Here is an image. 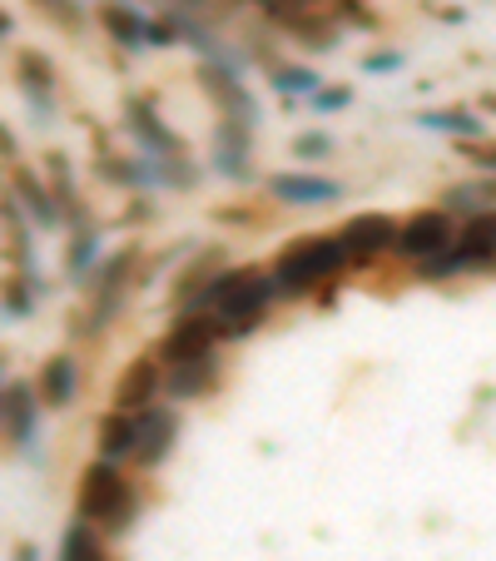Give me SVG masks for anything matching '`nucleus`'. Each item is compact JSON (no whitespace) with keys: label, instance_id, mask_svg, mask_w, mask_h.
<instances>
[{"label":"nucleus","instance_id":"nucleus-29","mask_svg":"<svg viewBox=\"0 0 496 561\" xmlns=\"http://www.w3.org/2000/svg\"><path fill=\"white\" fill-rule=\"evenodd\" d=\"M293 154L298 159H323V154H333V139L318 135V129H313V135H298L293 139Z\"/></svg>","mask_w":496,"mask_h":561},{"label":"nucleus","instance_id":"nucleus-30","mask_svg":"<svg viewBox=\"0 0 496 561\" xmlns=\"http://www.w3.org/2000/svg\"><path fill=\"white\" fill-rule=\"evenodd\" d=\"M338 15H343V21H348V25H362V31H372V25H378V15H372V11H362L358 0H338Z\"/></svg>","mask_w":496,"mask_h":561},{"label":"nucleus","instance_id":"nucleus-6","mask_svg":"<svg viewBox=\"0 0 496 561\" xmlns=\"http://www.w3.org/2000/svg\"><path fill=\"white\" fill-rule=\"evenodd\" d=\"M452 239H457L452 214L447 209H423V214H412V219L397 229V254L412 259V264H432V259H442L447 249H452Z\"/></svg>","mask_w":496,"mask_h":561},{"label":"nucleus","instance_id":"nucleus-2","mask_svg":"<svg viewBox=\"0 0 496 561\" xmlns=\"http://www.w3.org/2000/svg\"><path fill=\"white\" fill-rule=\"evenodd\" d=\"M135 512H139V492H135V482L119 472V462H105V457H100V462H90L85 472H80L74 517L95 522L105 537H119V531H129Z\"/></svg>","mask_w":496,"mask_h":561},{"label":"nucleus","instance_id":"nucleus-5","mask_svg":"<svg viewBox=\"0 0 496 561\" xmlns=\"http://www.w3.org/2000/svg\"><path fill=\"white\" fill-rule=\"evenodd\" d=\"M219 339H223L219 318L189 308V313L174 318L170 339L159 343V363H164V368H180V363H194V358H214V343H219Z\"/></svg>","mask_w":496,"mask_h":561},{"label":"nucleus","instance_id":"nucleus-38","mask_svg":"<svg viewBox=\"0 0 496 561\" xmlns=\"http://www.w3.org/2000/svg\"><path fill=\"white\" fill-rule=\"evenodd\" d=\"M0 403H5V392H0Z\"/></svg>","mask_w":496,"mask_h":561},{"label":"nucleus","instance_id":"nucleus-28","mask_svg":"<svg viewBox=\"0 0 496 561\" xmlns=\"http://www.w3.org/2000/svg\"><path fill=\"white\" fill-rule=\"evenodd\" d=\"M353 105V90L348 85H323L313 95V110L318 115H338V110H348Z\"/></svg>","mask_w":496,"mask_h":561},{"label":"nucleus","instance_id":"nucleus-34","mask_svg":"<svg viewBox=\"0 0 496 561\" xmlns=\"http://www.w3.org/2000/svg\"><path fill=\"white\" fill-rule=\"evenodd\" d=\"M15 561H41V551H35L31 541H21V547H15Z\"/></svg>","mask_w":496,"mask_h":561},{"label":"nucleus","instance_id":"nucleus-14","mask_svg":"<svg viewBox=\"0 0 496 561\" xmlns=\"http://www.w3.org/2000/svg\"><path fill=\"white\" fill-rule=\"evenodd\" d=\"M35 417H41L35 388L31 382H11V388H5V403H0V427L11 433V443L21 447L25 457H35Z\"/></svg>","mask_w":496,"mask_h":561},{"label":"nucleus","instance_id":"nucleus-3","mask_svg":"<svg viewBox=\"0 0 496 561\" xmlns=\"http://www.w3.org/2000/svg\"><path fill=\"white\" fill-rule=\"evenodd\" d=\"M343 264H348V249H343L338 233H313V239H298V244H288L284 254H278L274 288L284 298H303V294H313L318 284H327Z\"/></svg>","mask_w":496,"mask_h":561},{"label":"nucleus","instance_id":"nucleus-1","mask_svg":"<svg viewBox=\"0 0 496 561\" xmlns=\"http://www.w3.org/2000/svg\"><path fill=\"white\" fill-rule=\"evenodd\" d=\"M274 274H258V268H223L214 274V284L199 288V304L214 308L223 323V339H243V333L258 329L264 308L274 304Z\"/></svg>","mask_w":496,"mask_h":561},{"label":"nucleus","instance_id":"nucleus-20","mask_svg":"<svg viewBox=\"0 0 496 561\" xmlns=\"http://www.w3.org/2000/svg\"><path fill=\"white\" fill-rule=\"evenodd\" d=\"M74 392H80V363H74L70 353H55V358L45 363V373H41L45 408H70Z\"/></svg>","mask_w":496,"mask_h":561},{"label":"nucleus","instance_id":"nucleus-10","mask_svg":"<svg viewBox=\"0 0 496 561\" xmlns=\"http://www.w3.org/2000/svg\"><path fill=\"white\" fill-rule=\"evenodd\" d=\"M199 85L209 90V100H219L223 119H239V125H249V129L258 125V105H254V95L243 90V80H239L233 70H219V65H204V70H199Z\"/></svg>","mask_w":496,"mask_h":561},{"label":"nucleus","instance_id":"nucleus-25","mask_svg":"<svg viewBox=\"0 0 496 561\" xmlns=\"http://www.w3.org/2000/svg\"><path fill=\"white\" fill-rule=\"evenodd\" d=\"M95 254H100V233L80 229L70 239V254H65V278H70V284H85L90 268H95Z\"/></svg>","mask_w":496,"mask_h":561},{"label":"nucleus","instance_id":"nucleus-17","mask_svg":"<svg viewBox=\"0 0 496 561\" xmlns=\"http://www.w3.org/2000/svg\"><path fill=\"white\" fill-rule=\"evenodd\" d=\"M100 457L105 462H129L139 457V413H115L109 408L100 417Z\"/></svg>","mask_w":496,"mask_h":561},{"label":"nucleus","instance_id":"nucleus-15","mask_svg":"<svg viewBox=\"0 0 496 561\" xmlns=\"http://www.w3.org/2000/svg\"><path fill=\"white\" fill-rule=\"evenodd\" d=\"M268 194H274L278 204H293V209H313V204H338L343 184L323 180V174H274Z\"/></svg>","mask_w":496,"mask_h":561},{"label":"nucleus","instance_id":"nucleus-36","mask_svg":"<svg viewBox=\"0 0 496 561\" xmlns=\"http://www.w3.org/2000/svg\"><path fill=\"white\" fill-rule=\"evenodd\" d=\"M5 35H11V15L0 11V41H5Z\"/></svg>","mask_w":496,"mask_h":561},{"label":"nucleus","instance_id":"nucleus-27","mask_svg":"<svg viewBox=\"0 0 496 561\" xmlns=\"http://www.w3.org/2000/svg\"><path fill=\"white\" fill-rule=\"evenodd\" d=\"M274 85L284 90V95H318L323 80H318L313 70H303V65H274Z\"/></svg>","mask_w":496,"mask_h":561},{"label":"nucleus","instance_id":"nucleus-24","mask_svg":"<svg viewBox=\"0 0 496 561\" xmlns=\"http://www.w3.org/2000/svg\"><path fill=\"white\" fill-rule=\"evenodd\" d=\"M496 204V184H486V180H472V184H452L447 190V214H486Z\"/></svg>","mask_w":496,"mask_h":561},{"label":"nucleus","instance_id":"nucleus-16","mask_svg":"<svg viewBox=\"0 0 496 561\" xmlns=\"http://www.w3.org/2000/svg\"><path fill=\"white\" fill-rule=\"evenodd\" d=\"M174 437H180V417L170 408H145L139 413V462L159 467L174 453Z\"/></svg>","mask_w":496,"mask_h":561},{"label":"nucleus","instance_id":"nucleus-32","mask_svg":"<svg viewBox=\"0 0 496 561\" xmlns=\"http://www.w3.org/2000/svg\"><path fill=\"white\" fill-rule=\"evenodd\" d=\"M362 70H368V75H388V70H402V50H382V55H368V60H362Z\"/></svg>","mask_w":496,"mask_h":561},{"label":"nucleus","instance_id":"nucleus-11","mask_svg":"<svg viewBox=\"0 0 496 561\" xmlns=\"http://www.w3.org/2000/svg\"><path fill=\"white\" fill-rule=\"evenodd\" d=\"M249 135L254 129L239 125V119H223L219 125V135H214V164H219L223 180H239V184L254 180V145H249Z\"/></svg>","mask_w":496,"mask_h":561},{"label":"nucleus","instance_id":"nucleus-23","mask_svg":"<svg viewBox=\"0 0 496 561\" xmlns=\"http://www.w3.org/2000/svg\"><path fill=\"white\" fill-rule=\"evenodd\" d=\"M417 125L432 129V135L482 139V115H472V110H427V115H417Z\"/></svg>","mask_w":496,"mask_h":561},{"label":"nucleus","instance_id":"nucleus-12","mask_svg":"<svg viewBox=\"0 0 496 561\" xmlns=\"http://www.w3.org/2000/svg\"><path fill=\"white\" fill-rule=\"evenodd\" d=\"M125 119H129V135H135L154 159H184L180 135H174V129L159 119V110L149 105V100H129V105H125Z\"/></svg>","mask_w":496,"mask_h":561},{"label":"nucleus","instance_id":"nucleus-9","mask_svg":"<svg viewBox=\"0 0 496 561\" xmlns=\"http://www.w3.org/2000/svg\"><path fill=\"white\" fill-rule=\"evenodd\" d=\"M15 80H21V95L31 105L35 125H50L55 119V65L41 50H21L15 55Z\"/></svg>","mask_w":496,"mask_h":561},{"label":"nucleus","instance_id":"nucleus-35","mask_svg":"<svg viewBox=\"0 0 496 561\" xmlns=\"http://www.w3.org/2000/svg\"><path fill=\"white\" fill-rule=\"evenodd\" d=\"M0 154L15 159V139H11V129H0Z\"/></svg>","mask_w":496,"mask_h":561},{"label":"nucleus","instance_id":"nucleus-19","mask_svg":"<svg viewBox=\"0 0 496 561\" xmlns=\"http://www.w3.org/2000/svg\"><path fill=\"white\" fill-rule=\"evenodd\" d=\"M100 25H105L109 41L125 45V50H149V21L135 11V5H125V0L100 5Z\"/></svg>","mask_w":496,"mask_h":561},{"label":"nucleus","instance_id":"nucleus-4","mask_svg":"<svg viewBox=\"0 0 496 561\" xmlns=\"http://www.w3.org/2000/svg\"><path fill=\"white\" fill-rule=\"evenodd\" d=\"M492 264H496V209H486V214H476V219H466V229L457 233L442 259L423 264V278L437 284V278L466 274V268H492Z\"/></svg>","mask_w":496,"mask_h":561},{"label":"nucleus","instance_id":"nucleus-7","mask_svg":"<svg viewBox=\"0 0 496 561\" xmlns=\"http://www.w3.org/2000/svg\"><path fill=\"white\" fill-rule=\"evenodd\" d=\"M135 264H139V249H119L115 259H109L105 268H100V278L90 284V294H95V304H90L85 313V333H100L115 318L119 298H125V288L135 284Z\"/></svg>","mask_w":496,"mask_h":561},{"label":"nucleus","instance_id":"nucleus-13","mask_svg":"<svg viewBox=\"0 0 496 561\" xmlns=\"http://www.w3.org/2000/svg\"><path fill=\"white\" fill-rule=\"evenodd\" d=\"M338 239H343V249H348V259L368 264L382 249H397V224H392L388 214H358V219H348V229H343Z\"/></svg>","mask_w":496,"mask_h":561},{"label":"nucleus","instance_id":"nucleus-18","mask_svg":"<svg viewBox=\"0 0 496 561\" xmlns=\"http://www.w3.org/2000/svg\"><path fill=\"white\" fill-rule=\"evenodd\" d=\"M11 199L25 204V219H31V224H41V229H60V219H65L60 199H55V194L45 190L31 170H15V194H11Z\"/></svg>","mask_w":496,"mask_h":561},{"label":"nucleus","instance_id":"nucleus-37","mask_svg":"<svg viewBox=\"0 0 496 561\" xmlns=\"http://www.w3.org/2000/svg\"><path fill=\"white\" fill-rule=\"evenodd\" d=\"M180 5H184V11H194V5H209V0H180Z\"/></svg>","mask_w":496,"mask_h":561},{"label":"nucleus","instance_id":"nucleus-31","mask_svg":"<svg viewBox=\"0 0 496 561\" xmlns=\"http://www.w3.org/2000/svg\"><path fill=\"white\" fill-rule=\"evenodd\" d=\"M35 5H45L60 25H80V5H74V0H35Z\"/></svg>","mask_w":496,"mask_h":561},{"label":"nucleus","instance_id":"nucleus-21","mask_svg":"<svg viewBox=\"0 0 496 561\" xmlns=\"http://www.w3.org/2000/svg\"><path fill=\"white\" fill-rule=\"evenodd\" d=\"M219 382V363L214 358H194V363H180V368H164V392L170 398H204L214 392Z\"/></svg>","mask_w":496,"mask_h":561},{"label":"nucleus","instance_id":"nucleus-26","mask_svg":"<svg viewBox=\"0 0 496 561\" xmlns=\"http://www.w3.org/2000/svg\"><path fill=\"white\" fill-rule=\"evenodd\" d=\"M45 170H50V180H55V199H60V209L74 214V219H85L80 194H74V180H70V154H50L45 159Z\"/></svg>","mask_w":496,"mask_h":561},{"label":"nucleus","instance_id":"nucleus-22","mask_svg":"<svg viewBox=\"0 0 496 561\" xmlns=\"http://www.w3.org/2000/svg\"><path fill=\"white\" fill-rule=\"evenodd\" d=\"M60 561H109V547H105V531L95 522L74 517L60 537Z\"/></svg>","mask_w":496,"mask_h":561},{"label":"nucleus","instance_id":"nucleus-8","mask_svg":"<svg viewBox=\"0 0 496 561\" xmlns=\"http://www.w3.org/2000/svg\"><path fill=\"white\" fill-rule=\"evenodd\" d=\"M159 388H164V363H159V353H145L119 373L109 403H115V413H145V408H154Z\"/></svg>","mask_w":496,"mask_h":561},{"label":"nucleus","instance_id":"nucleus-33","mask_svg":"<svg viewBox=\"0 0 496 561\" xmlns=\"http://www.w3.org/2000/svg\"><path fill=\"white\" fill-rule=\"evenodd\" d=\"M472 159H476V170H496V145H482V149H472Z\"/></svg>","mask_w":496,"mask_h":561}]
</instances>
